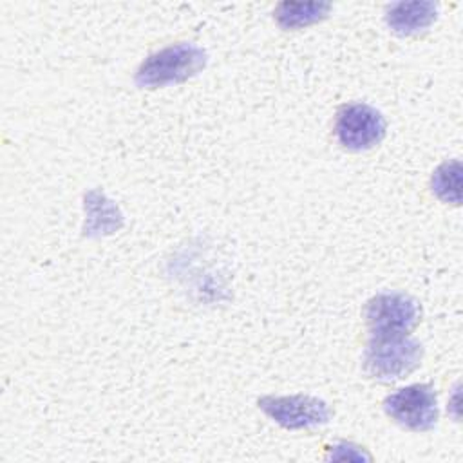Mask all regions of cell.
Returning a JSON list of instances; mask_svg holds the SVG:
<instances>
[{
	"label": "cell",
	"instance_id": "5b68a950",
	"mask_svg": "<svg viewBox=\"0 0 463 463\" xmlns=\"http://www.w3.org/2000/svg\"><path fill=\"white\" fill-rule=\"evenodd\" d=\"M389 418L398 425L423 432L438 423V400L434 387L429 383H412L389 394L383 402Z\"/></svg>",
	"mask_w": 463,
	"mask_h": 463
},
{
	"label": "cell",
	"instance_id": "277c9868",
	"mask_svg": "<svg viewBox=\"0 0 463 463\" xmlns=\"http://www.w3.org/2000/svg\"><path fill=\"white\" fill-rule=\"evenodd\" d=\"M387 123L374 107L367 103H347L336 112L335 134L338 143L353 152L369 150L385 137Z\"/></svg>",
	"mask_w": 463,
	"mask_h": 463
},
{
	"label": "cell",
	"instance_id": "52a82bcc",
	"mask_svg": "<svg viewBox=\"0 0 463 463\" xmlns=\"http://www.w3.org/2000/svg\"><path fill=\"white\" fill-rule=\"evenodd\" d=\"M439 5L427 0L394 2L385 9V22L398 36H411L430 27L438 18Z\"/></svg>",
	"mask_w": 463,
	"mask_h": 463
},
{
	"label": "cell",
	"instance_id": "3957f363",
	"mask_svg": "<svg viewBox=\"0 0 463 463\" xmlns=\"http://www.w3.org/2000/svg\"><path fill=\"white\" fill-rule=\"evenodd\" d=\"M364 315L371 336L409 335L420 322V306L405 293L383 291L365 304Z\"/></svg>",
	"mask_w": 463,
	"mask_h": 463
},
{
	"label": "cell",
	"instance_id": "6da1fadb",
	"mask_svg": "<svg viewBox=\"0 0 463 463\" xmlns=\"http://www.w3.org/2000/svg\"><path fill=\"white\" fill-rule=\"evenodd\" d=\"M208 61L203 47L179 42L152 52L136 71V83L141 89H157L186 81L199 74Z\"/></svg>",
	"mask_w": 463,
	"mask_h": 463
},
{
	"label": "cell",
	"instance_id": "7a4b0ae2",
	"mask_svg": "<svg viewBox=\"0 0 463 463\" xmlns=\"http://www.w3.org/2000/svg\"><path fill=\"white\" fill-rule=\"evenodd\" d=\"M421 354V344L409 335L371 336L364 353V369L376 380L392 382L412 373Z\"/></svg>",
	"mask_w": 463,
	"mask_h": 463
},
{
	"label": "cell",
	"instance_id": "9c48e42d",
	"mask_svg": "<svg viewBox=\"0 0 463 463\" xmlns=\"http://www.w3.org/2000/svg\"><path fill=\"white\" fill-rule=\"evenodd\" d=\"M461 166L458 159L452 161H445L443 165H439L430 179V188L434 192V195L438 199H441L443 203H452V204H459L461 201Z\"/></svg>",
	"mask_w": 463,
	"mask_h": 463
},
{
	"label": "cell",
	"instance_id": "ba28073f",
	"mask_svg": "<svg viewBox=\"0 0 463 463\" xmlns=\"http://www.w3.org/2000/svg\"><path fill=\"white\" fill-rule=\"evenodd\" d=\"M331 4L327 2H282L275 7V20L282 29H302L327 16Z\"/></svg>",
	"mask_w": 463,
	"mask_h": 463
},
{
	"label": "cell",
	"instance_id": "8992f818",
	"mask_svg": "<svg viewBox=\"0 0 463 463\" xmlns=\"http://www.w3.org/2000/svg\"><path fill=\"white\" fill-rule=\"evenodd\" d=\"M259 407L280 427L288 430H302L324 425L331 420V407L315 396H262Z\"/></svg>",
	"mask_w": 463,
	"mask_h": 463
}]
</instances>
